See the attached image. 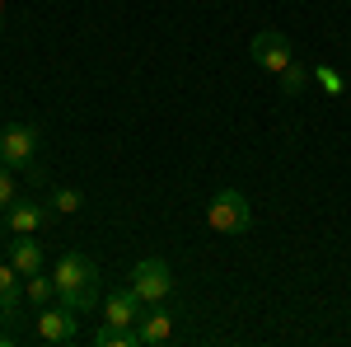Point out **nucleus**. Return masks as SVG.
<instances>
[{
    "label": "nucleus",
    "instance_id": "f257e3e1",
    "mask_svg": "<svg viewBox=\"0 0 351 347\" xmlns=\"http://www.w3.org/2000/svg\"><path fill=\"white\" fill-rule=\"evenodd\" d=\"M52 282H56V300H61V305H71L75 315H89V310H99V300H104L99 263H94V258H84V254H75V249L56 258Z\"/></svg>",
    "mask_w": 351,
    "mask_h": 347
},
{
    "label": "nucleus",
    "instance_id": "f03ea898",
    "mask_svg": "<svg viewBox=\"0 0 351 347\" xmlns=\"http://www.w3.org/2000/svg\"><path fill=\"white\" fill-rule=\"evenodd\" d=\"M206 230L211 235H225V240H239L253 230V207L239 188H220L216 197L206 202Z\"/></svg>",
    "mask_w": 351,
    "mask_h": 347
},
{
    "label": "nucleus",
    "instance_id": "7ed1b4c3",
    "mask_svg": "<svg viewBox=\"0 0 351 347\" xmlns=\"http://www.w3.org/2000/svg\"><path fill=\"white\" fill-rule=\"evenodd\" d=\"M43 146V127L38 122H14L0 132V164H14V169H28L33 155Z\"/></svg>",
    "mask_w": 351,
    "mask_h": 347
},
{
    "label": "nucleus",
    "instance_id": "20e7f679",
    "mask_svg": "<svg viewBox=\"0 0 351 347\" xmlns=\"http://www.w3.org/2000/svg\"><path fill=\"white\" fill-rule=\"evenodd\" d=\"M145 305H160V300H169V291H173V272H169V263L164 258H141V263L132 267V282H127Z\"/></svg>",
    "mask_w": 351,
    "mask_h": 347
},
{
    "label": "nucleus",
    "instance_id": "39448f33",
    "mask_svg": "<svg viewBox=\"0 0 351 347\" xmlns=\"http://www.w3.org/2000/svg\"><path fill=\"white\" fill-rule=\"evenodd\" d=\"M248 56H253V66H263L267 76H281V71L295 61V47H291V38H286V33L263 28V33L248 43Z\"/></svg>",
    "mask_w": 351,
    "mask_h": 347
},
{
    "label": "nucleus",
    "instance_id": "423d86ee",
    "mask_svg": "<svg viewBox=\"0 0 351 347\" xmlns=\"http://www.w3.org/2000/svg\"><path fill=\"white\" fill-rule=\"evenodd\" d=\"M38 338L43 343H75L80 338V324L71 305H43L38 310Z\"/></svg>",
    "mask_w": 351,
    "mask_h": 347
},
{
    "label": "nucleus",
    "instance_id": "0eeeda50",
    "mask_svg": "<svg viewBox=\"0 0 351 347\" xmlns=\"http://www.w3.org/2000/svg\"><path fill=\"white\" fill-rule=\"evenodd\" d=\"M0 216H5V230H10V235H38L56 212L47 202H10Z\"/></svg>",
    "mask_w": 351,
    "mask_h": 347
},
{
    "label": "nucleus",
    "instance_id": "6e6552de",
    "mask_svg": "<svg viewBox=\"0 0 351 347\" xmlns=\"http://www.w3.org/2000/svg\"><path fill=\"white\" fill-rule=\"evenodd\" d=\"M141 315H145V300H141L132 287H122V291H108V295H104V324H122V328H132Z\"/></svg>",
    "mask_w": 351,
    "mask_h": 347
},
{
    "label": "nucleus",
    "instance_id": "1a4fd4ad",
    "mask_svg": "<svg viewBox=\"0 0 351 347\" xmlns=\"http://www.w3.org/2000/svg\"><path fill=\"white\" fill-rule=\"evenodd\" d=\"M10 263L19 277H33V272H47V249L33 240V235H14L10 240Z\"/></svg>",
    "mask_w": 351,
    "mask_h": 347
},
{
    "label": "nucleus",
    "instance_id": "9d476101",
    "mask_svg": "<svg viewBox=\"0 0 351 347\" xmlns=\"http://www.w3.org/2000/svg\"><path fill=\"white\" fill-rule=\"evenodd\" d=\"M136 328H141V343H145V347L169 343V338H173V315L164 310V300H160V305H150V310L136 320Z\"/></svg>",
    "mask_w": 351,
    "mask_h": 347
},
{
    "label": "nucleus",
    "instance_id": "9b49d317",
    "mask_svg": "<svg viewBox=\"0 0 351 347\" xmlns=\"http://www.w3.org/2000/svg\"><path fill=\"white\" fill-rule=\"evenodd\" d=\"M94 343H99V347H145L136 324H132V328H122V324H104V328L94 333Z\"/></svg>",
    "mask_w": 351,
    "mask_h": 347
},
{
    "label": "nucleus",
    "instance_id": "f8f14e48",
    "mask_svg": "<svg viewBox=\"0 0 351 347\" xmlns=\"http://www.w3.org/2000/svg\"><path fill=\"white\" fill-rule=\"evenodd\" d=\"M276 80H281V94H286V99H300V94L309 89V80H314V76H309V66L295 56V61H291V66H286Z\"/></svg>",
    "mask_w": 351,
    "mask_h": 347
},
{
    "label": "nucleus",
    "instance_id": "ddd939ff",
    "mask_svg": "<svg viewBox=\"0 0 351 347\" xmlns=\"http://www.w3.org/2000/svg\"><path fill=\"white\" fill-rule=\"evenodd\" d=\"M24 295L43 310V305H52V295H56V282H52V272H33V277H24Z\"/></svg>",
    "mask_w": 351,
    "mask_h": 347
},
{
    "label": "nucleus",
    "instance_id": "4468645a",
    "mask_svg": "<svg viewBox=\"0 0 351 347\" xmlns=\"http://www.w3.org/2000/svg\"><path fill=\"white\" fill-rule=\"evenodd\" d=\"M19 305V272L14 263H0V315H10Z\"/></svg>",
    "mask_w": 351,
    "mask_h": 347
},
{
    "label": "nucleus",
    "instance_id": "2eb2a0df",
    "mask_svg": "<svg viewBox=\"0 0 351 347\" xmlns=\"http://www.w3.org/2000/svg\"><path fill=\"white\" fill-rule=\"evenodd\" d=\"M309 76H314V85L324 89L328 99H337V94H347V80H342V71H332V66H314Z\"/></svg>",
    "mask_w": 351,
    "mask_h": 347
},
{
    "label": "nucleus",
    "instance_id": "dca6fc26",
    "mask_svg": "<svg viewBox=\"0 0 351 347\" xmlns=\"http://www.w3.org/2000/svg\"><path fill=\"white\" fill-rule=\"evenodd\" d=\"M80 207H84V192H80V188H56V192H52V212L56 216H75Z\"/></svg>",
    "mask_w": 351,
    "mask_h": 347
},
{
    "label": "nucleus",
    "instance_id": "f3484780",
    "mask_svg": "<svg viewBox=\"0 0 351 347\" xmlns=\"http://www.w3.org/2000/svg\"><path fill=\"white\" fill-rule=\"evenodd\" d=\"M10 202H19V197H14V174H10V164H0V212H5Z\"/></svg>",
    "mask_w": 351,
    "mask_h": 347
},
{
    "label": "nucleus",
    "instance_id": "a211bd4d",
    "mask_svg": "<svg viewBox=\"0 0 351 347\" xmlns=\"http://www.w3.org/2000/svg\"><path fill=\"white\" fill-rule=\"evenodd\" d=\"M0 28H5V0H0Z\"/></svg>",
    "mask_w": 351,
    "mask_h": 347
}]
</instances>
